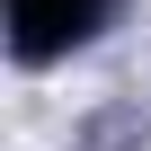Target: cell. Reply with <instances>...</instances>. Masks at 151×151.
Returning a JSON list of instances; mask_svg holds the SVG:
<instances>
[{"label":"cell","mask_w":151,"mask_h":151,"mask_svg":"<svg viewBox=\"0 0 151 151\" xmlns=\"http://www.w3.org/2000/svg\"><path fill=\"white\" fill-rule=\"evenodd\" d=\"M98 9H107V0H9L18 53H27V62H45V53H62V45H80V36L98 27Z\"/></svg>","instance_id":"6da1fadb"}]
</instances>
